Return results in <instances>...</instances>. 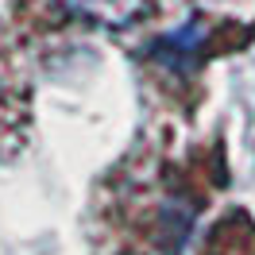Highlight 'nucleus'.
<instances>
[{
	"instance_id": "nucleus-1",
	"label": "nucleus",
	"mask_w": 255,
	"mask_h": 255,
	"mask_svg": "<svg viewBox=\"0 0 255 255\" xmlns=\"http://www.w3.org/2000/svg\"><path fill=\"white\" fill-rule=\"evenodd\" d=\"M66 16H78L85 23H101V27H128L147 12L151 0H54Z\"/></svg>"
},
{
	"instance_id": "nucleus-2",
	"label": "nucleus",
	"mask_w": 255,
	"mask_h": 255,
	"mask_svg": "<svg viewBox=\"0 0 255 255\" xmlns=\"http://www.w3.org/2000/svg\"><path fill=\"white\" fill-rule=\"evenodd\" d=\"M201 39H205V27H201V23H186L182 31L162 35L159 43L151 47V58L162 62L166 70H186V66H193V58H197Z\"/></svg>"
}]
</instances>
